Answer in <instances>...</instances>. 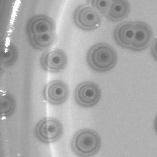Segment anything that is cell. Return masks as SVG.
<instances>
[{"instance_id": "cell-3", "label": "cell", "mask_w": 157, "mask_h": 157, "mask_svg": "<svg viewBox=\"0 0 157 157\" xmlns=\"http://www.w3.org/2000/svg\"><path fill=\"white\" fill-rule=\"evenodd\" d=\"M117 59L114 49L105 43L98 44L92 47L86 56L88 65L93 70L100 72L112 69L115 65Z\"/></svg>"}, {"instance_id": "cell-12", "label": "cell", "mask_w": 157, "mask_h": 157, "mask_svg": "<svg viewBox=\"0 0 157 157\" xmlns=\"http://www.w3.org/2000/svg\"><path fill=\"white\" fill-rule=\"evenodd\" d=\"M13 98L9 95L4 94L0 97V113L3 116L10 114L14 107Z\"/></svg>"}, {"instance_id": "cell-13", "label": "cell", "mask_w": 157, "mask_h": 157, "mask_svg": "<svg viewBox=\"0 0 157 157\" xmlns=\"http://www.w3.org/2000/svg\"><path fill=\"white\" fill-rule=\"evenodd\" d=\"M111 0H87V3L95 10L103 15H106L109 10Z\"/></svg>"}, {"instance_id": "cell-15", "label": "cell", "mask_w": 157, "mask_h": 157, "mask_svg": "<svg viewBox=\"0 0 157 157\" xmlns=\"http://www.w3.org/2000/svg\"><path fill=\"white\" fill-rule=\"evenodd\" d=\"M154 126L155 129L157 133V116H156L155 120Z\"/></svg>"}, {"instance_id": "cell-8", "label": "cell", "mask_w": 157, "mask_h": 157, "mask_svg": "<svg viewBox=\"0 0 157 157\" xmlns=\"http://www.w3.org/2000/svg\"><path fill=\"white\" fill-rule=\"evenodd\" d=\"M36 134L42 140L50 142L58 139L62 132L60 123L52 119H44L39 123L37 127Z\"/></svg>"}, {"instance_id": "cell-14", "label": "cell", "mask_w": 157, "mask_h": 157, "mask_svg": "<svg viewBox=\"0 0 157 157\" xmlns=\"http://www.w3.org/2000/svg\"><path fill=\"white\" fill-rule=\"evenodd\" d=\"M151 52L152 56L157 61V37L152 43Z\"/></svg>"}, {"instance_id": "cell-5", "label": "cell", "mask_w": 157, "mask_h": 157, "mask_svg": "<svg viewBox=\"0 0 157 157\" xmlns=\"http://www.w3.org/2000/svg\"><path fill=\"white\" fill-rule=\"evenodd\" d=\"M75 99L77 104L83 107H90L96 105L101 96L100 87L94 83H82L76 88Z\"/></svg>"}, {"instance_id": "cell-1", "label": "cell", "mask_w": 157, "mask_h": 157, "mask_svg": "<svg viewBox=\"0 0 157 157\" xmlns=\"http://www.w3.org/2000/svg\"><path fill=\"white\" fill-rule=\"evenodd\" d=\"M115 40L121 47L136 52L148 47L153 38L151 28L141 22H126L118 26L114 34Z\"/></svg>"}, {"instance_id": "cell-6", "label": "cell", "mask_w": 157, "mask_h": 157, "mask_svg": "<svg viewBox=\"0 0 157 157\" xmlns=\"http://www.w3.org/2000/svg\"><path fill=\"white\" fill-rule=\"evenodd\" d=\"M76 25L83 30L91 31L99 27L101 18L99 13L89 5H83L78 7L74 15Z\"/></svg>"}, {"instance_id": "cell-4", "label": "cell", "mask_w": 157, "mask_h": 157, "mask_svg": "<svg viewBox=\"0 0 157 157\" xmlns=\"http://www.w3.org/2000/svg\"><path fill=\"white\" fill-rule=\"evenodd\" d=\"M101 144L100 137L97 132L89 129L82 130L74 136L72 148L77 155L89 156L96 154Z\"/></svg>"}, {"instance_id": "cell-10", "label": "cell", "mask_w": 157, "mask_h": 157, "mask_svg": "<svg viewBox=\"0 0 157 157\" xmlns=\"http://www.w3.org/2000/svg\"><path fill=\"white\" fill-rule=\"evenodd\" d=\"M130 11L129 4L127 0H111L105 16L111 21L118 22L128 16Z\"/></svg>"}, {"instance_id": "cell-7", "label": "cell", "mask_w": 157, "mask_h": 157, "mask_svg": "<svg viewBox=\"0 0 157 157\" xmlns=\"http://www.w3.org/2000/svg\"><path fill=\"white\" fill-rule=\"evenodd\" d=\"M41 64L44 70L52 72L63 70L67 63V57L64 52L55 49L44 53L41 58Z\"/></svg>"}, {"instance_id": "cell-9", "label": "cell", "mask_w": 157, "mask_h": 157, "mask_svg": "<svg viewBox=\"0 0 157 157\" xmlns=\"http://www.w3.org/2000/svg\"><path fill=\"white\" fill-rule=\"evenodd\" d=\"M68 88L63 82L53 81L49 83L45 90V95L48 101L53 104H59L64 102L68 96Z\"/></svg>"}, {"instance_id": "cell-11", "label": "cell", "mask_w": 157, "mask_h": 157, "mask_svg": "<svg viewBox=\"0 0 157 157\" xmlns=\"http://www.w3.org/2000/svg\"><path fill=\"white\" fill-rule=\"evenodd\" d=\"M1 61L3 65L9 66L15 62L17 57L16 49L13 45L10 44L4 47L1 52Z\"/></svg>"}, {"instance_id": "cell-2", "label": "cell", "mask_w": 157, "mask_h": 157, "mask_svg": "<svg viewBox=\"0 0 157 157\" xmlns=\"http://www.w3.org/2000/svg\"><path fill=\"white\" fill-rule=\"evenodd\" d=\"M27 30L32 45L37 49L47 50L55 43V25L50 18L41 16L33 18L29 23Z\"/></svg>"}]
</instances>
